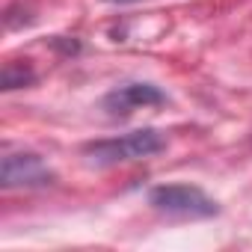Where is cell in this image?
Returning <instances> with one entry per match:
<instances>
[{
	"mask_svg": "<svg viewBox=\"0 0 252 252\" xmlns=\"http://www.w3.org/2000/svg\"><path fill=\"white\" fill-rule=\"evenodd\" d=\"M166 149V140L160 131H134L116 140H98L83 149V155L95 166H116V163H128V160H143Z\"/></svg>",
	"mask_w": 252,
	"mask_h": 252,
	"instance_id": "6da1fadb",
	"label": "cell"
},
{
	"mask_svg": "<svg viewBox=\"0 0 252 252\" xmlns=\"http://www.w3.org/2000/svg\"><path fill=\"white\" fill-rule=\"evenodd\" d=\"M149 202L155 211L166 217H178V220H205L220 211L217 202L205 190L190 187V184H160L149 193Z\"/></svg>",
	"mask_w": 252,
	"mask_h": 252,
	"instance_id": "7a4b0ae2",
	"label": "cell"
},
{
	"mask_svg": "<svg viewBox=\"0 0 252 252\" xmlns=\"http://www.w3.org/2000/svg\"><path fill=\"white\" fill-rule=\"evenodd\" d=\"M54 181V172L36 155H6L0 166L3 187H45Z\"/></svg>",
	"mask_w": 252,
	"mask_h": 252,
	"instance_id": "3957f363",
	"label": "cell"
},
{
	"mask_svg": "<svg viewBox=\"0 0 252 252\" xmlns=\"http://www.w3.org/2000/svg\"><path fill=\"white\" fill-rule=\"evenodd\" d=\"M163 101H166V95L158 86H152V83H128V86H119V89L104 95V110L110 116H128L134 110L158 107Z\"/></svg>",
	"mask_w": 252,
	"mask_h": 252,
	"instance_id": "277c9868",
	"label": "cell"
},
{
	"mask_svg": "<svg viewBox=\"0 0 252 252\" xmlns=\"http://www.w3.org/2000/svg\"><path fill=\"white\" fill-rule=\"evenodd\" d=\"M30 80H33V71L24 68V65L9 63L6 71H3V89H18V86H24V83H30Z\"/></svg>",
	"mask_w": 252,
	"mask_h": 252,
	"instance_id": "5b68a950",
	"label": "cell"
},
{
	"mask_svg": "<svg viewBox=\"0 0 252 252\" xmlns=\"http://www.w3.org/2000/svg\"><path fill=\"white\" fill-rule=\"evenodd\" d=\"M113 3H128V0H113Z\"/></svg>",
	"mask_w": 252,
	"mask_h": 252,
	"instance_id": "8992f818",
	"label": "cell"
}]
</instances>
